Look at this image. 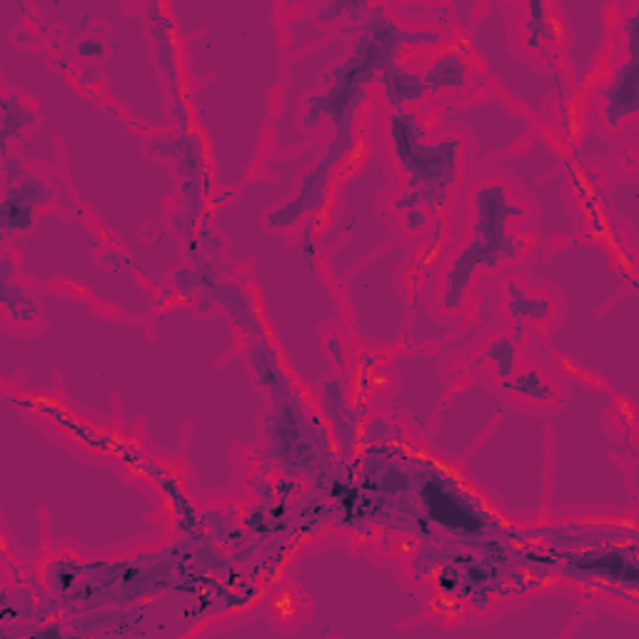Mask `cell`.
Here are the masks:
<instances>
[{
	"mask_svg": "<svg viewBox=\"0 0 639 639\" xmlns=\"http://www.w3.org/2000/svg\"><path fill=\"white\" fill-rule=\"evenodd\" d=\"M422 502L428 507L430 517L448 527L454 535L468 537L472 532L482 530L480 512L474 510L468 500H460L458 492L444 478H428L422 488Z\"/></svg>",
	"mask_w": 639,
	"mask_h": 639,
	"instance_id": "1",
	"label": "cell"
},
{
	"mask_svg": "<svg viewBox=\"0 0 639 639\" xmlns=\"http://www.w3.org/2000/svg\"><path fill=\"white\" fill-rule=\"evenodd\" d=\"M575 565H579L583 573L589 577H605L607 583H625L632 585L637 583V563H635V552L625 555L622 549H595L587 552V555H579L573 559Z\"/></svg>",
	"mask_w": 639,
	"mask_h": 639,
	"instance_id": "2",
	"label": "cell"
},
{
	"mask_svg": "<svg viewBox=\"0 0 639 639\" xmlns=\"http://www.w3.org/2000/svg\"><path fill=\"white\" fill-rule=\"evenodd\" d=\"M637 33L635 28L629 31V61L622 71V77H617L619 81V91H615L609 95L607 101V118L609 123H617L622 121L625 115H635L637 111Z\"/></svg>",
	"mask_w": 639,
	"mask_h": 639,
	"instance_id": "3",
	"label": "cell"
},
{
	"mask_svg": "<svg viewBox=\"0 0 639 639\" xmlns=\"http://www.w3.org/2000/svg\"><path fill=\"white\" fill-rule=\"evenodd\" d=\"M75 53L81 55L83 61H101L103 53H105V48H103V43L98 41V38H83V41L75 45Z\"/></svg>",
	"mask_w": 639,
	"mask_h": 639,
	"instance_id": "4",
	"label": "cell"
}]
</instances>
